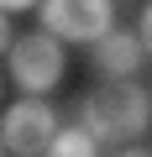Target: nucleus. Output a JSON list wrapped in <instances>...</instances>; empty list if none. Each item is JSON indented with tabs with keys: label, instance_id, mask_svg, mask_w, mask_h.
<instances>
[{
	"label": "nucleus",
	"instance_id": "nucleus-1",
	"mask_svg": "<svg viewBox=\"0 0 152 157\" xmlns=\"http://www.w3.org/2000/svg\"><path fill=\"white\" fill-rule=\"evenodd\" d=\"M73 121L100 147H126V141L152 131V84H142V78H100L73 105Z\"/></svg>",
	"mask_w": 152,
	"mask_h": 157
},
{
	"label": "nucleus",
	"instance_id": "nucleus-2",
	"mask_svg": "<svg viewBox=\"0 0 152 157\" xmlns=\"http://www.w3.org/2000/svg\"><path fill=\"white\" fill-rule=\"evenodd\" d=\"M6 68H11V84L21 89V94H47L58 78L68 73V52H63V42L53 37V32H26V37H16L11 47H6Z\"/></svg>",
	"mask_w": 152,
	"mask_h": 157
},
{
	"label": "nucleus",
	"instance_id": "nucleus-3",
	"mask_svg": "<svg viewBox=\"0 0 152 157\" xmlns=\"http://www.w3.org/2000/svg\"><path fill=\"white\" fill-rule=\"evenodd\" d=\"M37 21L58 42H95L115 26V0H37Z\"/></svg>",
	"mask_w": 152,
	"mask_h": 157
},
{
	"label": "nucleus",
	"instance_id": "nucleus-4",
	"mask_svg": "<svg viewBox=\"0 0 152 157\" xmlns=\"http://www.w3.org/2000/svg\"><path fill=\"white\" fill-rule=\"evenodd\" d=\"M53 131H58V110L42 94H21L16 105H6V115H0V136H6L11 157H42L47 141H53Z\"/></svg>",
	"mask_w": 152,
	"mask_h": 157
},
{
	"label": "nucleus",
	"instance_id": "nucleus-5",
	"mask_svg": "<svg viewBox=\"0 0 152 157\" xmlns=\"http://www.w3.org/2000/svg\"><path fill=\"white\" fill-rule=\"evenodd\" d=\"M142 63H147V47H142V37L131 26H110L105 37L89 42V68L100 78H136Z\"/></svg>",
	"mask_w": 152,
	"mask_h": 157
},
{
	"label": "nucleus",
	"instance_id": "nucleus-6",
	"mask_svg": "<svg viewBox=\"0 0 152 157\" xmlns=\"http://www.w3.org/2000/svg\"><path fill=\"white\" fill-rule=\"evenodd\" d=\"M42 157H100V141L73 121V126H58V131H53V141H47Z\"/></svg>",
	"mask_w": 152,
	"mask_h": 157
},
{
	"label": "nucleus",
	"instance_id": "nucleus-7",
	"mask_svg": "<svg viewBox=\"0 0 152 157\" xmlns=\"http://www.w3.org/2000/svg\"><path fill=\"white\" fill-rule=\"evenodd\" d=\"M136 37H142V47H147V58H152V6H142V21H136Z\"/></svg>",
	"mask_w": 152,
	"mask_h": 157
},
{
	"label": "nucleus",
	"instance_id": "nucleus-8",
	"mask_svg": "<svg viewBox=\"0 0 152 157\" xmlns=\"http://www.w3.org/2000/svg\"><path fill=\"white\" fill-rule=\"evenodd\" d=\"M110 157H152V147H142V141H126V147H115Z\"/></svg>",
	"mask_w": 152,
	"mask_h": 157
},
{
	"label": "nucleus",
	"instance_id": "nucleus-9",
	"mask_svg": "<svg viewBox=\"0 0 152 157\" xmlns=\"http://www.w3.org/2000/svg\"><path fill=\"white\" fill-rule=\"evenodd\" d=\"M0 11L16 16V11H37V0H0Z\"/></svg>",
	"mask_w": 152,
	"mask_h": 157
},
{
	"label": "nucleus",
	"instance_id": "nucleus-10",
	"mask_svg": "<svg viewBox=\"0 0 152 157\" xmlns=\"http://www.w3.org/2000/svg\"><path fill=\"white\" fill-rule=\"evenodd\" d=\"M11 42H16V32H11V16H6V11H0V52H6Z\"/></svg>",
	"mask_w": 152,
	"mask_h": 157
},
{
	"label": "nucleus",
	"instance_id": "nucleus-11",
	"mask_svg": "<svg viewBox=\"0 0 152 157\" xmlns=\"http://www.w3.org/2000/svg\"><path fill=\"white\" fill-rule=\"evenodd\" d=\"M0 157H11V152H6V136H0Z\"/></svg>",
	"mask_w": 152,
	"mask_h": 157
},
{
	"label": "nucleus",
	"instance_id": "nucleus-12",
	"mask_svg": "<svg viewBox=\"0 0 152 157\" xmlns=\"http://www.w3.org/2000/svg\"><path fill=\"white\" fill-rule=\"evenodd\" d=\"M0 100H6V78H0Z\"/></svg>",
	"mask_w": 152,
	"mask_h": 157
}]
</instances>
